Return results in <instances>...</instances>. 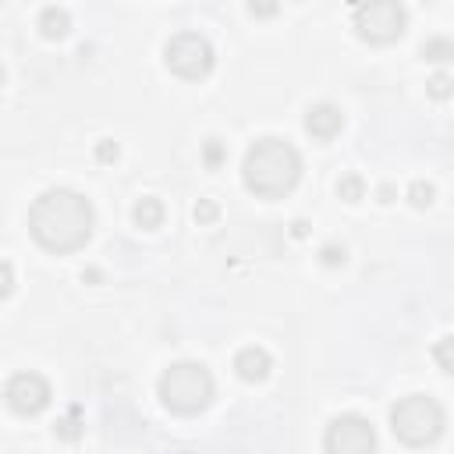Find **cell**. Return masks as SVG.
I'll return each instance as SVG.
<instances>
[{
  "mask_svg": "<svg viewBox=\"0 0 454 454\" xmlns=\"http://www.w3.org/2000/svg\"><path fill=\"white\" fill-rule=\"evenodd\" d=\"M92 202L71 188H50L28 209V234L53 255L78 252L92 238Z\"/></svg>",
  "mask_w": 454,
  "mask_h": 454,
  "instance_id": "1",
  "label": "cell"
},
{
  "mask_svg": "<svg viewBox=\"0 0 454 454\" xmlns=\"http://www.w3.org/2000/svg\"><path fill=\"white\" fill-rule=\"evenodd\" d=\"M245 188L259 199H284L301 177V156L287 138H255L241 163Z\"/></svg>",
  "mask_w": 454,
  "mask_h": 454,
  "instance_id": "2",
  "label": "cell"
},
{
  "mask_svg": "<svg viewBox=\"0 0 454 454\" xmlns=\"http://www.w3.org/2000/svg\"><path fill=\"white\" fill-rule=\"evenodd\" d=\"M160 401L174 415H199L213 401V376L202 362H174L160 376Z\"/></svg>",
  "mask_w": 454,
  "mask_h": 454,
  "instance_id": "3",
  "label": "cell"
},
{
  "mask_svg": "<svg viewBox=\"0 0 454 454\" xmlns=\"http://www.w3.org/2000/svg\"><path fill=\"white\" fill-rule=\"evenodd\" d=\"M443 408L429 394H408L390 408V429L408 447H429L443 433Z\"/></svg>",
  "mask_w": 454,
  "mask_h": 454,
  "instance_id": "4",
  "label": "cell"
},
{
  "mask_svg": "<svg viewBox=\"0 0 454 454\" xmlns=\"http://www.w3.org/2000/svg\"><path fill=\"white\" fill-rule=\"evenodd\" d=\"M163 60L177 78L199 82V78H206L213 71V46H209V39L202 32H177L163 46Z\"/></svg>",
  "mask_w": 454,
  "mask_h": 454,
  "instance_id": "5",
  "label": "cell"
},
{
  "mask_svg": "<svg viewBox=\"0 0 454 454\" xmlns=\"http://www.w3.org/2000/svg\"><path fill=\"white\" fill-rule=\"evenodd\" d=\"M351 25H355V35L362 43L387 46V43H394V39L404 35L408 14H404L401 4H362V7H355Z\"/></svg>",
  "mask_w": 454,
  "mask_h": 454,
  "instance_id": "6",
  "label": "cell"
},
{
  "mask_svg": "<svg viewBox=\"0 0 454 454\" xmlns=\"http://www.w3.org/2000/svg\"><path fill=\"white\" fill-rule=\"evenodd\" d=\"M323 447H326V454H372L376 450V429L362 415H337L326 426Z\"/></svg>",
  "mask_w": 454,
  "mask_h": 454,
  "instance_id": "7",
  "label": "cell"
},
{
  "mask_svg": "<svg viewBox=\"0 0 454 454\" xmlns=\"http://www.w3.org/2000/svg\"><path fill=\"white\" fill-rule=\"evenodd\" d=\"M50 383L39 376V372H14L11 380H7V387H4V401H7V408L14 411V415H21V419H32V415H39L46 404H50Z\"/></svg>",
  "mask_w": 454,
  "mask_h": 454,
  "instance_id": "8",
  "label": "cell"
},
{
  "mask_svg": "<svg viewBox=\"0 0 454 454\" xmlns=\"http://www.w3.org/2000/svg\"><path fill=\"white\" fill-rule=\"evenodd\" d=\"M340 128H344V114H340V106H333V103H316V106L305 110V131H309L316 142H330V138H337Z\"/></svg>",
  "mask_w": 454,
  "mask_h": 454,
  "instance_id": "9",
  "label": "cell"
},
{
  "mask_svg": "<svg viewBox=\"0 0 454 454\" xmlns=\"http://www.w3.org/2000/svg\"><path fill=\"white\" fill-rule=\"evenodd\" d=\"M270 369H273V358L262 351V348H241L238 355H234V372L245 380V383H262L266 376H270Z\"/></svg>",
  "mask_w": 454,
  "mask_h": 454,
  "instance_id": "10",
  "label": "cell"
},
{
  "mask_svg": "<svg viewBox=\"0 0 454 454\" xmlns=\"http://www.w3.org/2000/svg\"><path fill=\"white\" fill-rule=\"evenodd\" d=\"M67 28H71V18H67L64 7H43V14H39V32H43L46 39H64Z\"/></svg>",
  "mask_w": 454,
  "mask_h": 454,
  "instance_id": "11",
  "label": "cell"
},
{
  "mask_svg": "<svg viewBox=\"0 0 454 454\" xmlns=\"http://www.w3.org/2000/svg\"><path fill=\"white\" fill-rule=\"evenodd\" d=\"M135 223H138L142 231H156V227L163 223V202L153 199V195L138 199V202H135Z\"/></svg>",
  "mask_w": 454,
  "mask_h": 454,
  "instance_id": "12",
  "label": "cell"
},
{
  "mask_svg": "<svg viewBox=\"0 0 454 454\" xmlns=\"http://www.w3.org/2000/svg\"><path fill=\"white\" fill-rule=\"evenodd\" d=\"M419 53H422V60H450L454 57V46H450V39H440L436 35V39H426Z\"/></svg>",
  "mask_w": 454,
  "mask_h": 454,
  "instance_id": "13",
  "label": "cell"
},
{
  "mask_svg": "<svg viewBox=\"0 0 454 454\" xmlns=\"http://www.w3.org/2000/svg\"><path fill=\"white\" fill-rule=\"evenodd\" d=\"M408 199H411V206H415V209H426V206L433 202V184H426V181H415V184L408 188Z\"/></svg>",
  "mask_w": 454,
  "mask_h": 454,
  "instance_id": "14",
  "label": "cell"
},
{
  "mask_svg": "<svg viewBox=\"0 0 454 454\" xmlns=\"http://www.w3.org/2000/svg\"><path fill=\"white\" fill-rule=\"evenodd\" d=\"M337 192H340V199L358 202V199H362V181H358V177H344V181L337 184Z\"/></svg>",
  "mask_w": 454,
  "mask_h": 454,
  "instance_id": "15",
  "label": "cell"
},
{
  "mask_svg": "<svg viewBox=\"0 0 454 454\" xmlns=\"http://www.w3.org/2000/svg\"><path fill=\"white\" fill-rule=\"evenodd\" d=\"M11 291H14V270H11V262L0 259V301H7Z\"/></svg>",
  "mask_w": 454,
  "mask_h": 454,
  "instance_id": "16",
  "label": "cell"
},
{
  "mask_svg": "<svg viewBox=\"0 0 454 454\" xmlns=\"http://www.w3.org/2000/svg\"><path fill=\"white\" fill-rule=\"evenodd\" d=\"M429 92H433L436 99H447V96H450V78H447V74H436V78L429 82Z\"/></svg>",
  "mask_w": 454,
  "mask_h": 454,
  "instance_id": "17",
  "label": "cell"
},
{
  "mask_svg": "<svg viewBox=\"0 0 454 454\" xmlns=\"http://www.w3.org/2000/svg\"><path fill=\"white\" fill-rule=\"evenodd\" d=\"M436 362H440L443 372H450V337H440V344H436Z\"/></svg>",
  "mask_w": 454,
  "mask_h": 454,
  "instance_id": "18",
  "label": "cell"
},
{
  "mask_svg": "<svg viewBox=\"0 0 454 454\" xmlns=\"http://www.w3.org/2000/svg\"><path fill=\"white\" fill-rule=\"evenodd\" d=\"M216 216V206L213 202H199L195 206V220H213Z\"/></svg>",
  "mask_w": 454,
  "mask_h": 454,
  "instance_id": "19",
  "label": "cell"
},
{
  "mask_svg": "<svg viewBox=\"0 0 454 454\" xmlns=\"http://www.w3.org/2000/svg\"><path fill=\"white\" fill-rule=\"evenodd\" d=\"M323 262H330V266H333V262H344V248L326 245V248H323Z\"/></svg>",
  "mask_w": 454,
  "mask_h": 454,
  "instance_id": "20",
  "label": "cell"
},
{
  "mask_svg": "<svg viewBox=\"0 0 454 454\" xmlns=\"http://www.w3.org/2000/svg\"><path fill=\"white\" fill-rule=\"evenodd\" d=\"M99 160H117V145H114L110 138H106V142L99 145Z\"/></svg>",
  "mask_w": 454,
  "mask_h": 454,
  "instance_id": "21",
  "label": "cell"
}]
</instances>
